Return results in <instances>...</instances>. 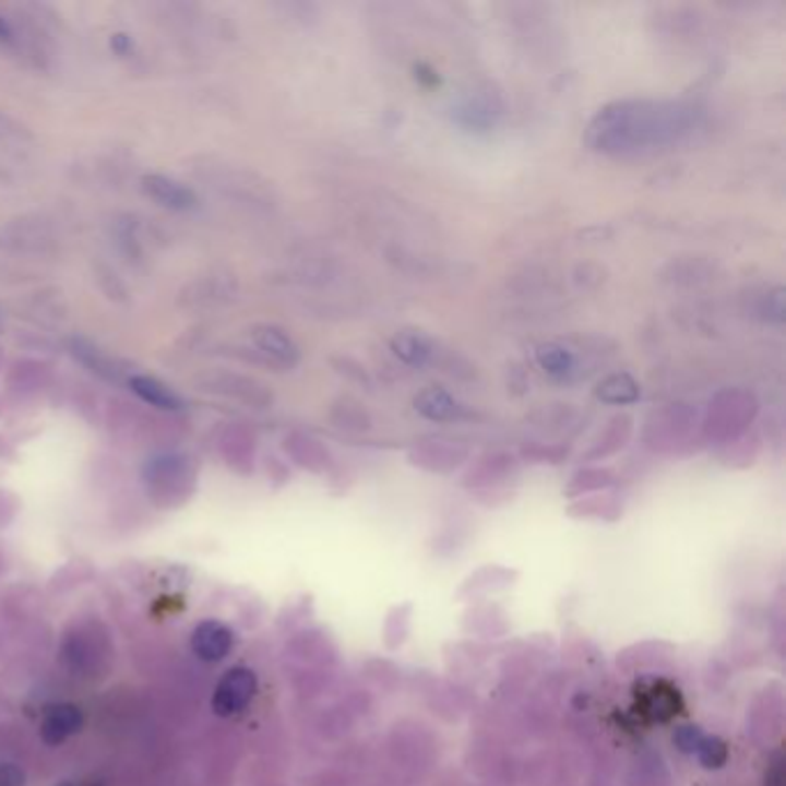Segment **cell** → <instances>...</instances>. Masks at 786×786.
<instances>
[{
    "mask_svg": "<svg viewBox=\"0 0 786 786\" xmlns=\"http://www.w3.org/2000/svg\"><path fill=\"white\" fill-rule=\"evenodd\" d=\"M468 457V448L445 437H425L408 450V462L433 473H450Z\"/></svg>",
    "mask_w": 786,
    "mask_h": 786,
    "instance_id": "8",
    "label": "cell"
},
{
    "mask_svg": "<svg viewBox=\"0 0 786 786\" xmlns=\"http://www.w3.org/2000/svg\"><path fill=\"white\" fill-rule=\"evenodd\" d=\"M72 354H74V358H79V362H84L91 371H95L97 377L107 379V381H118L120 371H122L120 365L111 356L102 354L97 346H93L84 340H76V342H72Z\"/></svg>",
    "mask_w": 786,
    "mask_h": 786,
    "instance_id": "23",
    "label": "cell"
},
{
    "mask_svg": "<svg viewBox=\"0 0 786 786\" xmlns=\"http://www.w3.org/2000/svg\"><path fill=\"white\" fill-rule=\"evenodd\" d=\"M413 408L429 422H462L471 418V410L460 400H454L445 388L429 385L413 397Z\"/></svg>",
    "mask_w": 786,
    "mask_h": 786,
    "instance_id": "10",
    "label": "cell"
},
{
    "mask_svg": "<svg viewBox=\"0 0 786 786\" xmlns=\"http://www.w3.org/2000/svg\"><path fill=\"white\" fill-rule=\"evenodd\" d=\"M88 636H91V634H86V632H76V634H72V636L66 639L63 651H60V655H63V659H66L68 669L74 671V676H76V671H79V674L91 671V669L95 667V662H97V653H99V651H97V646L93 644V641H91Z\"/></svg>",
    "mask_w": 786,
    "mask_h": 786,
    "instance_id": "21",
    "label": "cell"
},
{
    "mask_svg": "<svg viewBox=\"0 0 786 786\" xmlns=\"http://www.w3.org/2000/svg\"><path fill=\"white\" fill-rule=\"evenodd\" d=\"M199 390L240 402L252 408H271L275 404L273 390L265 383L245 374H234V371H215V374L201 377Z\"/></svg>",
    "mask_w": 786,
    "mask_h": 786,
    "instance_id": "6",
    "label": "cell"
},
{
    "mask_svg": "<svg viewBox=\"0 0 786 786\" xmlns=\"http://www.w3.org/2000/svg\"><path fill=\"white\" fill-rule=\"evenodd\" d=\"M761 452V437L759 431L750 429L748 433H742L740 439L731 441L722 448V460H727L729 464H752V460H757V454Z\"/></svg>",
    "mask_w": 786,
    "mask_h": 786,
    "instance_id": "25",
    "label": "cell"
},
{
    "mask_svg": "<svg viewBox=\"0 0 786 786\" xmlns=\"http://www.w3.org/2000/svg\"><path fill=\"white\" fill-rule=\"evenodd\" d=\"M0 45H8V47L16 45V33L3 14H0Z\"/></svg>",
    "mask_w": 786,
    "mask_h": 786,
    "instance_id": "31",
    "label": "cell"
},
{
    "mask_svg": "<svg viewBox=\"0 0 786 786\" xmlns=\"http://www.w3.org/2000/svg\"><path fill=\"white\" fill-rule=\"evenodd\" d=\"M257 690V678L250 669H231L226 674L213 694V711L219 717H231L247 708Z\"/></svg>",
    "mask_w": 786,
    "mask_h": 786,
    "instance_id": "9",
    "label": "cell"
},
{
    "mask_svg": "<svg viewBox=\"0 0 786 786\" xmlns=\"http://www.w3.org/2000/svg\"><path fill=\"white\" fill-rule=\"evenodd\" d=\"M757 314L775 325L784 323V286H773L769 291L759 296Z\"/></svg>",
    "mask_w": 786,
    "mask_h": 786,
    "instance_id": "28",
    "label": "cell"
},
{
    "mask_svg": "<svg viewBox=\"0 0 786 786\" xmlns=\"http://www.w3.org/2000/svg\"><path fill=\"white\" fill-rule=\"evenodd\" d=\"M390 350L408 367H427L437 360V344L427 337L420 330H400L395 337L390 340Z\"/></svg>",
    "mask_w": 786,
    "mask_h": 786,
    "instance_id": "15",
    "label": "cell"
},
{
    "mask_svg": "<svg viewBox=\"0 0 786 786\" xmlns=\"http://www.w3.org/2000/svg\"><path fill=\"white\" fill-rule=\"evenodd\" d=\"M222 450L229 454L231 464L250 468L254 464V433L242 425H231L224 431Z\"/></svg>",
    "mask_w": 786,
    "mask_h": 786,
    "instance_id": "22",
    "label": "cell"
},
{
    "mask_svg": "<svg viewBox=\"0 0 786 786\" xmlns=\"http://www.w3.org/2000/svg\"><path fill=\"white\" fill-rule=\"evenodd\" d=\"M644 445L657 454H686L701 441L699 410L686 402H671L655 408L641 429Z\"/></svg>",
    "mask_w": 786,
    "mask_h": 786,
    "instance_id": "3",
    "label": "cell"
},
{
    "mask_svg": "<svg viewBox=\"0 0 786 786\" xmlns=\"http://www.w3.org/2000/svg\"><path fill=\"white\" fill-rule=\"evenodd\" d=\"M611 483H614V473L609 468H586V471H579L574 475L570 491L576 493V491L599 489V487H609Z\"/></svg>",
    "mask_w": 786,
    "mask_h": 786,
    "instance_id": "29",
    "label": "cell"
},
{
    "mask_svg": "<svg viewBox=\"0 0 786 786\" xmlns=\"http://www.w3.org/2000/svg\"><path fill=\"white\" fill-rule=\"evenodd\" d=\"M330 365H333V369L337 371L340 377H344L346 381L362 385L367 390L374 388V381H371L369 369L360 360L350 358V356H333V358H330Z\"/></svg>",
    "mask_w": 786,
    "mask_h": 786,
    "instance_id": "27",
    "label": "cell"
},
{
    "mask_svg": "<svg viewBox=\"0 0 786 786\" xmlns=\"http://www.w3.org/2000/svg\"><path fill=\"white\" fill-rule=\"evenodd\" d=\"M250 337L261 365L273 369H294L300 362V346L284 327L259 323L250 330Z\"/></svg>",
    "mask_w": 786,
    "mask_h": 786,
    "instance_id": "7",
    "label": "cell"
},
{
    "mask_svg": "<svg viewBox=\"0 0 786 786\" xmlns=\"http://www.w3.org/2000/svg\"><path fill=\"white\" fill-rule=\"evenodd\" d=\"M111 49H116L118 53H128L132 49V39L126 33H116L111 35Z\"/></svg>",
    "mask_w": 786,
    "mask_h": 786,
    "instance_id": "32",
    "label": "cell"
},
{
    "mask_svg": "<svg viewBox=\"0 0 786 786\" xmlns=\"http://www.w3.org/2000/svg\"><path fill=\"white\" fill-rule=\"evenodd\" d=\"M234 646L231 630L217 623V620H205L192 634V651L203 662H219L229 655Z\"/></svg>",
    "mask_w": 786,
    "mask_h": 786,
    "instance_id": "16",
    "label": "cell"
},
{
    "mask_svg": "<svg viewBox=\"0 0 786 786\" xmlns=\"http://www.w3.org/2000/svg\"><path fill=\"white\" fill-rule=\"evenodd\" d=\"M761 402L748 388H722L708 400L701 418V441L724 448L748 433L759 418Z\"/></svg>",
    "mask_w": 786,
    "mask_h": 786,
    "instance_id": "2",
    "label": "cell"
},
{
    "mask_svg": "<svg viewBox=\"0 0 786 786\" xmlns=\"http://www.w3.org/2000/svg\"><path fill=\"white\" fill-rule=\"evenodd\" d=\"M58 786H105V782L95 779V777H72V779L60 782Z\"/></svg>",
    "mask_w": 786,
    "mask_h": 786,
    "instance_id": "33",
    "label": "cell"
},
{
    "mask_svg": "<svg viewBox=\"0 0 786 786\" xmlns=\"http://www.w3.org/2000/svg\"><path fill=\"white\" fill-rule=\"evenodd\" d=\"M503 116V97L491 86H475L452 105V118L468 132H489Z\"/></svg>",
    "mask_w": 786,
    "mask_h": 786,
    "instance_id": "5",
    "label": "cell"
},
{
    "mask_svg": "<svg viewBox=\"0 0 786 786\" xmlns=\"http://www.w3.org/2000/svg\"><path fill=\"white\" fill-rule=\"evenodd\" d=\"M570 454L565 443H528L522 448V460L528 464H563Z\"/></svg>",
    "mask_w": 786,
    "mask_h": 786,
    "instance_id": "26",
    "label": "cell"
},
{
    "mask_svg": "<svg viewBox=\"0 0 786 786\" xmlns=\"http://www.w3.org/2000/svg\"><path fill=\"white\" fill-rule=\"evenodd\" d=\"M632 433H634V418L630 416V413H618V416L607 420L605 429H599L597 439L584 452V460L591 462V460L611 457V454L620 452L628 445Z\"/></svg>",
    "mask_w": 786,
    "mask_h": 786,
    "instance_id": "12",
    "label": "cell"
},
{
    "mask_svg": "<svg viewBox=\"0 0 786 786\" xmlns=\"http://www.w3.org/2000/svg\"><path fill=\"white\" fill-rule=\"evenodd\" d=\"M141 188L151 199L162 203L164 209L184 213V211H194L199 205V199H196L194 190L188 188L184 182L176 180V178H169V176H162V174L143 176L141 178Z\"/></svg>",
    "mask_w": 786,
    "mask_h": 786,
    "instance_id": "11",
    "label": "cell"
},
{
    "mask_svg": "<svg viewBox=\"0 0 786 786\" xmlns=\"http://www.w3.org/2000/svg\"><path fill=\"white\" fill-rule=\"evenodd\" d=\"M330 422H333L337 429L350 431V433H365L371 427H374V420H371L369 410L350 395H342L333 402L327 413Z\"/></svg>",
    "mask_w": 786,
    "mask_h": 786,
    "instance_id": "20",
    "label": "cell"
},
{
    "mask_svg": "<svg viewBox=\"0 0 786 786\" xmlns=\"http://www.w3.org/2000/svg\"><path fill=\"white\" fill-rule=\"evenodd\" d=\"M284 450L298 466L312 473H323L333 466V454H330V450L305 431H288L284 437Z\"/></svg>",
    "mask_w": 786,
    "mask_h": 786,
    "instance_id": "13",
    "label": "cell"
},
{
    "mask_svg": "<svg viewBox=\"0 0 786 786\" xmlns=\"http://www.w3.org/2000/svg\"><path fill=\"white\" fill-rule=\"evenodd\" d=\"M535 360L553 381L570 383L576 379V356L565 342H543L535 348Z\"/></svg>",
    "mask_w": 786,
    "mask_h": 786,
    "instance_id": "17",
    "label": "cell"
},
{
    "mask_svg": "<svg viewBox=\"0 0 786 786\" xmlns=\"http://www.w3.org/2000/svg\"><path fill=\"white\" fill-rule=\"evenodd\" d=\"M81 724H84V715H81L79 706H74V703H56L39 722V736L47 745H63L81 729Z\"/></svg>",
    "mask_w": 786,
    "mask_h": 786,
    "instance_id": "14",
    "label": "cell"
},
{
    "mask_svg": "<svg viewBox=\"0 0 786 786\" xmlns=\"http://www.w3.org/2000/svg\"><path fill=\"white\" fill-rule=\"evenodd\" d=\"M706 114L686 99H614L586 128V146L609 157H641L690 141Z\"/></svg>",
    "mask_w": 786,
    "mask_h": 786,
    "instance_id": "1",
    "label": "cell"
},
{
    "mask_svg": "<svg viewBox=\"0 0 786 786\" xmlns=\"http://www.w3.org/2000/svg\"><path fill=\"white\" fill-rule=\"evenodd\" d=\"M130 388H132V392L141 402H146L148 406H153L157 410L176 413V410H180L184 406L176 392L169 385H164L155 377L134 374V377H130Z\"/></svg>",
    "mask_w": 786,
    "mask_h": 786,
    "instance_id": "19",
    "label": "cell"
},
{
    "mask_svg": "<svg viewBox=\"0 0 786 786\" xmlns=\"http://www.w3.org/2000/svg\"><path fill=\"white\" fill-rule=\"evenodd\" d=\"M0 786H26V773L16 763H0Z\"/></svg>",
    "mask_w": 786,
    "mask_h": 786,
    "instance_id": "30",
    "label": "cell"
},
{
    "mask_svg": "<svg viewBox=\"0 0 786 786\" xmlns=\"http://www.w3.org/2000/svg\"><path fill=\"white\" fill-rule=\"evenodd\" d=\"M593 397L609 406H628L641 400V385L630 371H614L595 385Z\"/></svg>",
    "mask_w": 786,
    "mask_h": 786,
    "instance_id": "18",
    "label": "cell"
},
{
    "mask_svg": "<svg viewBox=\"0 0 786 786\" xmlns=\"http://www.w3.org/2000/svg\"><path fill=\"white\" fill-rule=\"evenodd\" d=\"M143 480L148 491L159 499L164 505L174 501H182L194 485V471L190 460L182 454H159L143 468Z\"/></svg>",
    "mask_w": 786,
    "mask_h": 786,
    "instance_id": "4",
    "label": "cell"
},
{
    "mask_svg": "<svg viewBox=\"0 0 786 786\" xmlns=\"http://www.w3.org/2000/svg\"><path fill=\"white\" fill-rule=\"evenodd\" d=\"M516 468V460L512 452H487L483 457L475 462V466H471V471L466 473V483H483L489 480L491 475H505L512 473Z\"/></svg>",
    "mask_w": 786,
    "mask_h": 786,
    "instance_id": "24",
    "label": "cell"
}]
</instances>
